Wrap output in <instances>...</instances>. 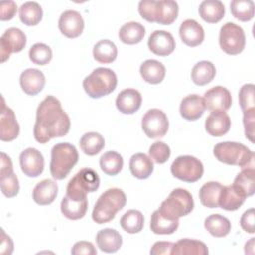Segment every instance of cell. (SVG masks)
Masks as SVG:
<instances>
[{"label": "cell", "mask_w": 255, "mask_h": 255, "mask_svg": "<svg viewBox=\"0 0 255 255\" xmlns=\"http://www.w3.org/2000/svg\"><path fill=\"white\" fill-rule=\"evenodd\" d=\"M198 12L205 22L217 23L224 17L225 7L219 0H204L200 3Z\"/></svg>", "instance_id": "cell-28"}, {"label": "cell", "mask_w": 255, "mask_h": 255, "mask_svg": "<svg viewBox=\"0 0 255 255\" xmlns=\"http://www.w3.org/2000/svg\"><path fill=\"white\" fill-rule=\"evenodd\" d=\"M124 165V159L122 155L114 150L105 152L100 157V166L101 169L107 175L114 176L121 172Z\"/></svg>", "instance_id": "cell-40"}, {"label": "cell", "mask_w": 255, "mask_h": 255, "mask_svg": "<svg viewBox=\"0 0 255 255\" xmlns=\"http://www.w3.org/2000/svg\"><path fill=\"white\" fill-rule=\"evenodd\" d=\"M20 166L22 171L28 177H38L44 170L43 154L34 147L24 149L19 156Z\"/></svg>", "instance_id": "cell-12"}, {"label": "cell", "mask_w": 255, "mask_h": 255, "mask_svg": "<svg viewBox=\"0 0 255 255\" xmlns=\"http://www.w3.org/2000/svg\"><path fill=\"white\" fill-rule=\"evenodd\" d=\"M27 43L25 33L19 28L11 27L7 29L0 38V55L1 62H6L11 53L21 52Z\"/></svg>", "instance_id": "cell-11"}, {"label": "cell", "mask_w": 255, "mask_h": 255, "mask_svg": "<svg viewBox=\"0 0 255 255\" xmlns=\"http://www.w3.org/2000/svg\"><path fill=\"white\" fill-rule=\"evenodd\" d=\"M245 198L246 196L233 185H223L218 199V207L227 211H234L244 203Z\"/></svg>", "instance_id": "cell-24"}, {"label": "cell", "mask_w": 255, "mask_h": 255, "mask_svg": "<svg viewBox=\"0 0 255 255\" xmlns=\"http://www.w3.org/2000/svg\"><path fill=\"white\" fill-rule=\"evenodd\" d=\"M167 116L159 109L148 110L141 120V128L149 138L163 137L168 130Z\"/></svg>", "instance_id": "cell-10"}, {"label": "cell", "mask_w": 255, "mask_h": 255, "mask_svg": "<svg viewBox=\"0 0 255 255\" xmlns=\"http://www.w3.org/2000/svg\"><path fill=\"white\" fill-rule=\"evenodd\" d=\"M240 225L243 230H245L248 233H254L255 232V214H254V208H250L246 210L241 218H240Z\"/></svg>", "instance_id": "cell-51"}, {"label": "cell", "mask_w": 255, "mask_h": 255, "mask_svg": "<svg viewBox=\"0 0 255 255\" xmlns=\"http://www.w3.org/2000/svg\"><path fill=\"white\" fill-rule=\"evenodd\" d=\"M139 73L146 83L156 85L163 81L165 77V67L159 61L149 59L140 65Z\"/></svg>", "instance_id": "cell-25"}, {"label": "cell", "mask_w": 255, "mask_h": 255, "mask_svg": "<svg viewBox=\"0 0 255 255\" xmlns=\"http://www.w3.org/2000/svg\"><path fill=\"white\" fill-rule=\"evenodd\" d=\"M1 254H11L13 252V241L9 235L5 233V231L1 230Z\"/></svg>", "instance_id": "cell-53"}, {"label": "cell", "mask_w": 255, "mask_h": 255, "mask_svg": "<svg viewBox=\"0 0 255 255\" xmlns=\"http://www.w3.org/2000/svg\"><path fill=\"white\" fill-rule=\"evenodd\" d=\"M193 207L194 202L191 193L183 188H175L162 201L158 210L164 217L175 220L189 214Z\"/></svg>", "instance_id": "cell-6"}, {"label": "cell", "mask_w": 255, "mask_h": 255, "mask_svg": "<svg viewBox=\"0 0 255 255\" xmlns=\"http://www.w3.org/2000/svg\"><path fill=\"white\" fill-rule=\"evenodd\" d=\"M2 110L0 117V139L2 141H12L19 135L20 127L15 113L4 103L2 99Z\"/></svg>", "instance_id": "cell-16"}, {"label": "cell", "mask_w": 255, "mask_h": 255, "mask_svg": "<svg viewBox=\"0 0 255 255\" xmlns=\"http://www.w3.org/2000/svg\"><path fill=\"white\" fill-rule=\"evenodd\" d=\"M178 15V4L172 0L157 1L156 23L161 25L172 24Z\"/></svg>", "instance_id": "cell-37"}, {"label": "cell", "mask_w": 255, "mask_h": 255, "mask_svg": "<svg viewBox=\"0 0 255 255\" xmlns=\"http://www.w3.org/2000/svg\"><path fill=\"white\" fill-rule=\"evenodd\" d=\"M58 26L64 36L74 39L83 33L85 22L82 15L78 11L66 10L61 14Z\"/></svg>", "instance_id": "cell-13"}, {"label": "cell", "mask_w": 255, "mask_h": 255, "mask_svg": "<svg viewBox=\"0 0 255 255\" xmlns=\"http://www.w3.org/2000/svg\"><path fill=\"white\" fill-rule=\"evenodd\" d=\"M203 101L205 108L213 111H227L232 105V97L230 92L222 87L215 86L204 93Z\"/></svg>", "instance_id": "cell-14"}, {"label": "cell", "mask_w": 255, "mask_h": 255, "mask_svg": "<svg viewBox=\"0 0 255 255\" xmlns=\"http://www.w3.org/2000/svg\"><path fill=\"white\" fill-rule=\"evenodd\" d=\"M205 229L214 237H224L231 230L229 219L221 214H211L204 220Z\"/></svg>", "instance_id": "cell-31"}, {"label": "cell", "mask_w": 255, "mask_h": 255, "mask_svg": "<svg viewBox=\"0 0 255 255\" xmlns=\"http://www.w3.org/2000/svg\"><path fill=\"white\" fill-rule=\"evenodd\" d=\"M78 159L79 154L75 145L69 142L56 143L52 147L50 161V172L53 178L57 180L66 178Z\"/></svg>", "instance_id": "cell-4"}, {"label": "cell", "mask_w": 255, "mask_h": 255, "mask_svg": "<svg viewBox=\"0 0 255 255\" xmlns=\"http://www.w3.org/2000/svg\"><path fill=\"white\" fill-rule=\"evenodd\" d=\"M120 224L122 228L130 234L138 233L142 230L144 225V217L139 210H128L121 218Z\"/></svg>", "instance_id": "cell-41"}, {"label": "cell", "mask_w": 255, "mask_h": 255, "mask_svg": "<svg viewBox=\"0 0 255 255\" xmlns=\"http://www.w3.org/2000/svg\"><path fill=\"white\" fill-rule=\"evenodd\" d=\"M243 125H244V132L247 139L251 142H254V134H255V109L243 112Z\"/></svg>", "instance_id": "cell-48"}, {"label": "cell", "mask_w": 255, "mask_h": 255, "mask_svg": "<svg viewBox=\"0 0 255 255\" xmlns=\"http://www.w3.org/2000/svg\"><path fill=\"white\" fill-rule=\"evenodd\" d=\"M179 36L185 45L189 47H196L204 40V30L197 21L193 19H186L180 24Z\"/></svg>", "instance_id": "cell-19"}, {"label": "cell", "mask_w": 255, "mask_h": 255, "mask_svg": "<svg viewBox=\"0 0 255 255\" xmlns=\"http://www.w3.org/2000/svg\"><path fill=\"white\" fill-rule=\"evenodd\" d=\"M145 35V28L138 22H128L124 24L119 31L120 40L128 45L139 43Z\"/></svg>", "instance_id": "cell-30"}, {"label": "cell", "mask_w": 255, "mask_h": 255, "mask_svg": "<svg viewBox=\"0 0 255 255\" xmlns=\"http://www.w3.org/2000/svg\"><path fill=\"white\" fill-rule=\"evenodd\" d=\"M70 128V118L61 102L54 96H47L37 108L33 130L35 139L40 143H47L54 137L66 135Z\"/></svg>", "instance_id": "cell-1"}, {"label": "cell", "mask_w": 255, "mask_h": 255, "mask_svg": "<svg viewBox=\"0 0 255 255\" xmlns=\"http://www.w3.org/2000/svg\"><path fill=\"white\" fill-rule=\"evenodd\" d=\"M118 84L116 73L109 68H97L83 81L85 92L93 99H100L115 91Z\"/></svg>", "instance_id": "cell-5"}, {"label": "cell", "mask_w": 255, "mask_h": 255, "mask_svg": "<svg viewBox=\"0 0 255 255\" xmlns=\"http://www.w3.org/2000/svg\"><path fill=\"white\" fill-rule=\"evenodd\" d=\"M0 185H1L2 193L8 198L16 196L20 189L19 180L17 175L14 173V171L5 175H1Z\"/></svg>", "instance_id": "cell-44"}, {"label": "cell", "mask_w": 255, "mask_h": 255, "mask_svg": "<svg viewBox=\"0 0 255 255\" xmlns=\"http://www.w3.org/2000/svg\"><path fill=\"white\" fill-rule=\"evenodd\" d=\"M129 170L134 177L146 179L153 171V162L145 153H134L129 159Z\"/></svg>", "instance_id": "cell-26"}, {"label": "cell", "mask_w": 255, "mask_h": 255, "mask_svg": "<svg viewBox=\"0 0 255 255\" xmlns=\"http://www.w3.org/2000/svg\"><path fill=\"white\" fill-rule=\"evenodd\" d=\"M94 59L102 64H110L117 59L118 49L114 42L104 39L96 43L93 49Z\"/></svg>", "instance_id": "cell-33"}, {"label": "cell", "mask_w": 255, "mask_h": 255, "mask_svg": "<svg viewBox=\"0 0 255 255\" xmlns=\"http://www.w3.org/2000/svg\"><path fill=\"white\" fill-rule=\"evenodd\" d=\"M142 98L137 90L125 89L118 95L116 99V106L121 113L125 115H131L139 110Z\"/></svg>", "instance_id": "cell-20"}, {"label": "cell", "mask_w": 255, "mask_h": 255, "mask_svg": "<svg viewBox=\"0 0 255 255\" xmlns=\"http://www.w3.org/2000/svg\"><path fill=\"white\" fill-rule=\"evenodd\" d=\"M52 57L51 48L44 43H36L29 50V58L36 65L44 66L52 60Z\"/></svg>", "instance_id": "cell-43"}, {"label": "cell", "mask_w": 255, "mask_h": 255, "mask_svg": "<svg viewBox=\"0 0 255 255\" xmlns=\"http://www.w3.org/2000/svg\"><path fill=\"white\" fill-rule=\"evenodd\" d=\"M223 185L217 181L204 183L199 190V200L202 205L208 208H217L220 191Z\"/></svg>", "instance_id": "cell-35"}, {"label": "cell", "mask_w": 255, "mask_h": 255, "mask_svg": "<svg viewBox=\"0 0 255 255\" xmlns=\"http://www.w3.org/2000/svg\"><path fill=\"white\" fill-rule=\"evenodd\" d=\"M216 75L215 66L210 61H200L191 70V79L197 86H204L210 83Z\"/></svg>", "instance_id": "cell-32"}, {"label": "cell", "mask_w": 255, "mask_h": 255, "mask_svg": "<svg viewBox=\"0 0 255 255\" xmlns=\"http://www.w3.org/2000/svg\"><path fill=\"white\" fill-rule=\"evenodd\" d=\"M98 247L106 253L117 252L123 243L122 235L113 228H104L98 231L96 235Z\"/></svg>", "instance_id": "cell-23"}, {"label": "cell", "mask_w": 255, "mask_h": 255, "mask_svg": "<svg viewBox=\"0 0 255 255\" xmlns=\"http://www.w3.org/2000/svg\"><path fill=\"white\" fill-rule=\"evenodd\" d=\"M147 46L153 54L165 57L174 51L175 40L169 32L164 30H156L150 34L147 41Z\"/></svg>", "instance_id": "cell-15"}, {"label": "cell", "mask_w": 255, "mask_h": 255, "mask_svg": "<svg viewBox=\"0 0 255 255\" xmlns=\"http://www.w3.org/2000/svg\"><path fill=\"white\" fill-rule=\"evenodd\" d=\"M231 127V120L225 111H213L205 120V129L212 136L226 134Z\"/></svg>", "instance_id": "cell-18"}, {"label": "cell", "mask_w": 255, "mask_h": 255, "mask_svg": "<svg viewBox=\"0 0 255 255\" xmlns=\"http://www.w3.org/2000/svg\"><path fill=\"white\" fill-rule=\"evenodd\" d=\"M79 144L85 154L93 156L98 154L104 148L105 139L99 132L90 131L82 135Z\"/></svg>", "instance_id": "cell-39"}, {"label": "cell", "mask_w": 255, "mask_h": 255, "mask_svg": "<svg viewBox=\"0 0 255 255\" xmlns=\"http://www.w3.org/2000/svg\"><path fill=\"white\" fill-rule=\"evenodd\" d=\"M157 1L155 0H141L138 3V13L148 22H156Z\"/></svg>", "instance_id": "cell-47"}, {"label": "cell", "mask_w": 255, "mask_h": 255, "mask_svg": "<svg viewBox=\"0 0 255 255\" xmlns=\"http://www.w3.org/2000/svg\"><path fill=\"white\" fill-rule=\"evenodd\" d=\"M1 166H0V176L13 172V164L11 158L5 153L1 152Z\"/></svg>", "instance_id": "cell-54"}, {"label": "cell", "mask_w": 255, "mask_h": 255, "mask_svg": "<svg viewBox=\"0 0 255 255\" xmlns=\"http://www.w3.org/2000/svg\"><path fill=\"white\" fill-rule=\"evenodd\" d=\"M43 17V10L39 3L34 1L25 2L19 8V18L27 26L38 25Z\"/></svg>", "instance_id": "cell-36"}, {"label": "cell", "mask_w": 255, "mask_h": 255, "mask_svg": "<svg viewBox=\"0 0 255 255\" xmlns=\"http://www.w3.org/2000/svg\"><path fill=\"white\" fill-rule=\"evenodd\" d=\"M205 104L203 98L199 95H188L182 99L179 107V113L184 120L196 121L205 111Z\"/></svg>", "instance_id": "cell-21"}, {"label": "cell", "mask_w": 255, "mask_h": 255, "mask_svg": "<svg viewBox=\"0 0 255 255\" xmlns=\"http://www.w3.org/2000/svg\"><path fill=\"white\" fill-rule=\"evenodd\" d=\"M179 225V220H171L164 217L158 209L153 211L150 218V229L155 234H172L176 231Z\"/></svg>", "instance_id": "cell-34"}, {"label": "cell", "mask_w": 255, "mask_h": 255, "mask_svg": "<svg viewBox=\"0 0 255 255\" xmlns=\"http://www.w3.org/2000/svg\"><path fill=\"white\" fill-rule=\"evenodd\" d=\"M246 197L254 194L255 191V170L254 168H243L235 177L233 184Z\"/></svg>", "instance_id": "cell-38"}, {"label": "cell", "mask_w": 255, "mask_h": 255, "mask_svg": "<svg viewBox=\"0 0 255 255\" xmlns=\"http://www.w3.org/2000/svg\"><path fill=\"white\" fill-rule=\"evenodd\" d=\"M127 203L125 192L117 187L104 191L95 203L92 218L98 224L107 223L113 220L118 211L122 210Z\"/></svg>", "instance_id": "cell-2"}, {"label": "cell", "mask_w": 255, "mask_h": 255, "mask_svg": "<svg viewBox=\"0 0 255 255\" xmlns=\"http://www.w3.org/2000/svg\"><path fill=\"white\" fill-rule=\"evenodd\" d=\"M46 84V78L38 69L29 68L26 69L20 75V86L24 93L29 96H35L39 94Z\"/></svg>", "instance_id": "cell-17"}, {"label": "cell", "mask_w": 255, "mask_h": 255, "mask_svg": "<svg viewBox=\"0 0 255 255\" xmlns=\"http://www.w3.org/2000/svg\"><path fill=\"white\" fill-rule=\"evenodd\" d=\"M100 187V177L92 168H82L68 182L66 195L73 200L87 198L89 192H94Z\"/></svg>", "instance_id": "cell-7"}, {"label": "cell", "mask_w": 255, "mask_h": 255, "mask_svg": "<svg viewBox=\"0 0 255 255\" xmlns=\"http://www.w3.org/2000/svg\"><path fill=\"white\" fill-rule=\"evenodd\" d=\"M170 171L177 179L192 183L201 178L204 168L198 158L192 155H180L173 160Z\"/></svg>", "instance_id": "cell-8"}, {"label": "cell", "mask_w": 255, "mask_h": 255, "mask_svg": "<svg viewBox=\"0 0 255 255\" xmlns=\"http://www.w3.org/2000/svg\"><path fill=\"white\" fill-rule=\"evenodd\" d=\"M71 253L73 255H96L97 250L94 246V244L90 241H78L76 242L71 250Z\"/></svg>", "instance_id": "cell-49"}, {"label": "cell", "mask_w": 255, "mask_h": 255, "mask_svg": "<svg viewBox=\"0 0 255 255\" xmlns=\"http://www.w3.org/2000/svg\"><path fill=\"white\" fill-rule=\"evenodd\" d=\"M246 37L244 30L233 22L225 23L219 32V45L228 55H238L244 48Z\"/></svg>", "instance_id": "cell-9"}, {"label": "cell", "mask_w": 255, "mask_h": 255, "mask_svg": "<svg viewBox=\"0 0 255 255\" xmlns=\"http://www.w3.org/2000/svg\"><path fill=\"white\" fill-rule=\"evenodd\" d=\"M215 158L228 165L254 168V153L246 145L235 141H223L213 147Z\"/></svg>", "instance_id": "cell-3"}, {"label": "cell", "mask_w": 255, "mask_h": 255, "mask_svg": "<svg viewBox=\"0 0 255 255\" xmlns=\"http://www.w3.org/2000/svg\"><path fill=\"white\" fill-rule=\"evenodd\" d=\"M172 255H207L208 248L202 241L183 238L174 243L172 250Z\"/></svg>", "instance_id": "cell-27"}, {"label": "cell", "mask_w": 255, "mask_h": 255, "mask_svg": "<svg viewBox=\"0 0 255 255\" xmlns=\"http://www.w3.org/2000/svg\"><path fill=\"white\" fill-rule=\"evenodd\" d=\"M88 209V199L73 200L67 195L63 197L61 201L62 214L71 220H78L86 215Z\"/></svg>", "instance_id": "cell-29"}, {"label": "cell", "mask_w": 255, "mask_h": 255, "mask_svg": "<svg viewBox=\"0 0 255 255\" xmlns=\"http://www.w3.org/2000/svg\"><path fill=\"white\" fill-rule=\"evenodd\" d=\"M58 195V184L50 178L41 180L33 189V199L39 205H49Z\"/></svg>", "instance_id": "cell-22"}, {"label": "cell", "mask_w": 255, "mask_h": 255, "mask_svg": "<svg viewBox=\"0 0 255 255\" xmlns=\"http://www.w3.org/2000/svg\"><path fill=\"white\" fill-rule=\"evenodd\" d=\"M17 12V4L14 1H2L0 2V20L9 21L14 18Z\"/></svg>", "instance_id": "cell-50"}, {"label": "cell", "mask_w": 255, "mask_h": 255, "mask_svg": "<svg viewBox=\"0 0 255 255\" xmlns=\"http://www.w3.org/2000/svg\"><path fill=\"white\" fill-rule=\"evenodd\" d=\"M173 245L174 243L169 241H157L152 245L149 253L151 255H169Z\"/></svg>", "instance_id": "cell-52"}, {"label": "cell", "mask_w": 255, "mask_h": 255, "mask_svg": "<svg viewBox=\"0 0 255 255\" xmlns=\"http://www.w3.org/2000/svg\"><path fill=\"white\" fill-rule=\"evenodd\" d=\"M148 153L154 162L162 164L168 160L170 156V148L163 141H155L149 146Z\"/></svg>", "instance_id": "cell-46"}, {"label": "cell", "mask_w": 255, "mask_h": 255, "mask_svg": "<svg viewBox=\"0 0 255 255\" xmlns=\"http://www.w3.org/2000/svg\"><path fill=\"white\" fill-rule=\"evenodd\" d=\"M254 88L255 87L253 84H245L240 88L238 98L242 112L255 109Z\"/></svg>", "instance_id": "cell-45"}, {"label": "cell", "mask_w": 255, "mask_h": 255, "mask_svg": "<svg viewBox=\"0 0 255 255\" xmlns=\"http://www.w3.org/2000/svg\"><path fill=\"white\" fill-rule=\"evenodd\" d=\"M230 10L237 20L247 22L254 17L255 5L251 0H233L230 3Z\"/></svg>", "instance_id": "cell-42"}]
</instances>
